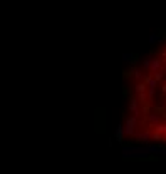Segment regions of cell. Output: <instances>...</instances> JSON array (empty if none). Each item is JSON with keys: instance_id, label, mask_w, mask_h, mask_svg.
Segmentation results:
<instances>
[{"instance_id": "cell-1", "label": "cell", "mask_w": 166, "mask_h": 174, "mask_svg": "<svg viewBox=\"0 0 166 174\" xmlns=\"http://www.w3.org/2000/svg\"><path fill=\"white\" fill-rule=\"evenodd\" d=\"M121 154H123V157H126V159H143V157H148L149 154V149L148 146H143V147H136V146H124L123 151H121Z\"/></svg>"}, {"instance_id": "cell-2", "label": "cell", "mask_w": 166, "mask_h": 174, "mask_svg": "<svg viewBox=\"0 0 166 174\" xmlns=\"http://www.w3.org/2000/svg\"><path fill=\"white\" fill-rule=\"evenodd\" d=\"M136 127H138V119L136 117H129L126 121V126H124V134L126 136H133L134 131H136Z\"/></svg>"}, {"instance_id": "cell-3", "label": "cell", "mask_w": 166, "mask_h": 174, "mask_svg": "<svg viewBox=\"0 0 166 174\" xmlns=\"http://www.w3.org/2000/svg\"><path fill=\"white\" fill-rule=\"evenodd\" d=\"M134 90H136V97L139 102L146 101V84L144 82H138L136 87H134Z\"/></svg>"}, {"instance_id": "cell-4", "label": "cell", "mask_w": 166, "mask_h": 174, "mask_svg": "<svg viewBox=\"0 0 166 174\" xmlns=\"http://www.w3.org/2000/svg\"><path fill=\"white\" fill-rule=\"evenodd\" d=\"M144 81H146V84H148V97H149V99H153L154 90H156L158 79H156V77H146Z\"/></svg>"}, {"instance_id": "cell-5", "label": "cell", "mask_w": 166, "mask_h": 174, "mask_svg": "<svg viewBox=\"0 0 166 174\" xmlns=\"http://www.w3.org/2000/svg\"><path fill=\"white\" fill-rule=\"evenodd\" d=\"M134 137H136V141H139V142H144V144H149V141H151V134H149L148 131H146V132H141V134H134Z\"/></svg>"}, {"instance_id": "cell-6", "label": "cell", "mask_w": 166, "mask_h": 174, "mask_svg": "<svg viewBox=\"0 0 166 174\" xmlns=\"http://www.w3.org/2000/svg\"><path fill=\"white\" fill-rule=\"evenodd\" d=\"M159 69H161V60L156 59V57H154V59H151V65H149V70H151V72H156V70H159Z\"/></svg>"}, {"instance_id": "cell-7", "label": "cell", "mask_w": 166, "mask_h": 174, "mask_svg": "<svg viewBox=\"0 0 166 174\" xmlns=\"http://www.w3.org/2000/svg\"><path fill=\"white\" fill-rule=\"evenodd\" d=\"M138 97H133V101L129 102V110H131L133 114H138L139 112V106H138Z\"/></svg>"}, {"instance_id": "cell-8", "label": "cell", "mask_w": 166, "mask_h": 174, "mask_svg": "<svg viewBox=\"0 0 166 174\" xmlns=\"http://www.w3.org/2000/svg\"><path fill=\"white\" fill-rule=\"evenodd\" d=\"M123 139H124V127L123 126H118V129H116V141L121 144Z\"/></svg>"}, {"instance_id": "cell-9", "label": "cell", "mask_w": 166, "mask_h": 174, "mask_svg": "<svg viewBox=\"0 0 166 174\" xmlns=\"http://www.w3.org/2000/svg\"><path fill=\"white\" fill-rule=\"evenodd\" d=\"M148 121L151 124H158V122H159V114H156V112H151V114L148 116Z\"/></svg>"}, {"instance_id": "cell-10", "label": "cell", "mask_w": 166, "mask_h": 174, "mask_svg": "<svg viewBox=\"0 0 166 174\" xmlns=\"http://www.w3.org/2000/svg\"><path fill=\"white\" fill-rule=\"evenodd\" d=\"M161 40H163V39L159 37V35H156V34H151L148 37V42L149 44H156V42H161Z\"/></svg>"}, {"instance_id": "cell-11", "label": "cell", "mask_w": 166, "mask_h": 174, "mask_svg": "<svg viewBox=\"0 0 166 174\" xmlns=\"http://www.w3.org/2000/svg\"><path fill=\"white\" fill-rule=\"evenodd\" d=\"M133 74H134V77H136L138 81H144V79H146V77L143 76V74H141L139 70H138V69H133Z\"/></svg>"}, {"instance_id": "cell-12", "label": "cell", "mask_w": 166, "mask_h": 174, "mask_svg": "<svg viewBox=\"0 0 166 174\" xmlns=\"http://www.w3.org/2000/svg\"><path fill=\"white\" fill-rule=\"evenodd\" d=\"M123 60H126V62H131V60H134V54H123V57H121Z\"/></svg>"}, {"instance_id": "cell-13", "label": "cell", "mask_w": 166, "mask_h": 174, "mask_svg": "<svg viewBox=\"0 0 166 174\" xmlns=\"http://www.w3.org/2000/svg\"><path fill=\"white\" fill-rule=\"evenodd\" d=\"M156 129H158V132H166V124H159L158 122Z\"/></svg>"}, {"instance_id": "cell-14", "label": "cell", "mask_w": 166, "mask_h": 174, "mask_svg": "<svg viewBox=\"0 0 166 174\" xmlns=\"http://www.w3.org/2000/svg\"><path fill=\"white\" fill-rule=\"evenodd\" d=\"M153 74H154V77H156L158 81H159V79L163 77V69H159V70H156V72H153Z\"/></svg>"}, {"instance_id": "cell-15", "label": "cell", "mask_w": 166, "mask_h": 174, "mask_svg": "<svg viewBox=\"0 0 166 174\" xmlns=\"http://www.w3.org/2000/svg\"><path fill=\"white\" fill-rule=\"evenodd\" d=\"M149 65H151V59H146L144 62H143V67H144L146 70H149Z\"/></svg>"}, {"instance_id": "cell-16", "label": "cell", "mask_w": 166, "mask_h": 174, "mask_svg": "<svg viewBox=\"0 0 166 174\" xmlns=\"http://www.w3.org/2000/svg\"><path fill=\"white\" fill-rule=\"evenodd\" d=\"M153 139H154V141H161V132H158V134H154V136H153Z\"/></svg>"}, {"instance_id": "cell-17", "label": "cell", "mask_w": 166, "mask_h": 174, "mask_svg": "<svg viewBox=\"0 0 166 174\" xmlns=\"http://www.w3.org/2000/svg\"><path fill=\"white\" fill-rule=\"evenodd\" d=\"M163 92H165V94H166V84H165V85H163Z\"/></svg>"}, {"instance_id": "cell-18", "label": "cell", "mask_w": 166, "mask_h": 174, "mask_svg": "<svg viewBox=\"0 0 166 174\" xmlns=\"http://www.w3.org/2000/svg\"><path fill=\"white\" fill-rule=\"evenodd\" d=\"M163 55H166V50H165V52H163Z\"/></svg>"}]
</instances>
